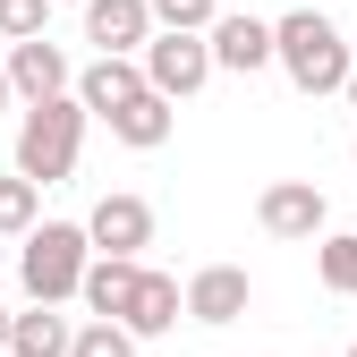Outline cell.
<instances>
[{"label": "cell", "mask_w": 357, "mask_h": 357, "mask_svg": "<svg viewBox=\"0 0 357 357\" xmlns=\"http://www.w3.org/2000/svg\"><path fill=\"white\" fill-rule=\"evenodd\" d=\"M273 52H281V77L298 85V94H349L357 52H349V34H340L324 9H289V17H273Z\"/></svg>", "instance_id": "cell-1"}, {"label": "cell", "mask_w": 357, "mask_h": 357, "mask_svg": "<svg viewBox=\"0 0 357 357\" xmlns=\"http://www.w3.org/2000/svg\"><path fill=\"white\" fill-rule=\"evenodd\" d=\"M85 111L77 94H60V102H26L17 111V178H34V188H60V178L77 170V153H85Z\"/></svg>", "instance_id": "cell-2"}, {"label": "cell", "mask_w": 357, "mask_h": 357, "mask_svg": "<svg viewBox=\"0 0 357 357\" xmlns=\"http://www.w3.org/2000/svg\"><path fill=\"white\" fill-rule=\"evenodd\" d=\"M85 273H94V238H85V221H43V230L17 247V281H26L34 306L85 298Z\"/></svg>", "instance_id": "cell-3"}, {"label": "cell", "mask_w": 357, "mask_h": 357, "mask_svg": "<svg viewBox=\"0 0 357 357\" xmlns=\"http://www.w3.org/2000/svg\"><path fill=\"white\" fill-rule=\"evenodd\" d=\"M221 68H213V43L204 34H153L145 43V85L162 102H188V94H204Z\"/></svg>", "instance_id": "cell-4"}, {"label": "cell", "mask_w": 357, "mask_h": 357, "mask_svg": "<svg viewBox=\"0 0 357 357\" xmlns=\"http://www.w3.org/2000/svg\"><path fill=\"white\" fill-rule=\"evenodd\" d=\"M255 221H264V238H332V204L315 178H273V188L255 196Z\"/></svg>", "instance_id": "cell-5"}, {"label": "cell", "mask_w": 357, "mask_h": 357, "mask_svg": "<svg viewBox=\"0 0 357 357\" xmlns=\"http://www.w3.org/2000/svg\"><path fill=\"white\" fill-rule=\"evenodd\" d=\"M153 0H85V43H94V60H145L153 43Z\"/></svg>", "instance_id": "cell-6"}, {"label": "cell", "mask_w": 357, "mask_h": 357, "mask_svg": "<svg viewBox=\"0 0 357 357\" xmlns=\"http://www.w3.org/2000/svg\"><path fill=\"white\" fill-rule=\"evenodd\" d=\"M85 238H94V255L145 264V247H153V204L145 196H102L94 213H85Z\"/></svg>", "instance_id": "cell-7"}, {"label": "cell", "mask_w": 357, "mask_h": 357, "mask_svg": "<svg viewBox=\"0 0 357 357\" xmlns=\"http://www.w3.org/2000/svg\"><path fill=\"white\" fill-rule=\"evenodd\" d=\"M204 43H213V68H230V77H255V68H281V52H273V17L221 9V26H213Z\"/></svg>", "instance_id": "cell-8"}, {"label": "cell", "mask_w": 357, "mask_h": 357, "mask_svg": "<svg viewBox=\"0 0 357 357\" xmlns=\"http://www.w3.org/2000/svg\"><path fill=\"white\" fill-rule=\"evenodd\" d=\"M255 306V281H247V264H204V273L188 281V324L221 332V324H238Z\"/></svg>", "instance_id": "cell-9"}, {"label": "cell", "mask_w": 357, "mask_h": 357, "mask_svg": "<svg viewBox=\"0 0 357 357\" xmlns=\"http://www.w3.org/2000/svg\"><path fill=\"white\" fill-rule=\"evenodd\" d=\"M9 85H17V111L26 102H60V94H77V68H68L60 43L43 34V43H17L9 52Z\"/></svg>", "instance_id": "cell-10"}, {"label": "cell", "mask_w": 357, "mask_h": 357, "mask_svg": "<svg viewBox=\"0 0 357 357\" xmlns=\"http://www.w3.org/2000/svg\"><path fill=\"white\" fill-rule=\"evenodd\" d=\"M178 315H188V289L145 264V281H137V298H128V315H119V324L137 332V340H162V332H178Z\"/></svg>", "instance_id": "cell-11"}, {"label": "cell", "mask_w": 357, "mask_h": 357, "mask_svg": "<svg viewBox=\"0 0 357 357\" xmlns=\"http://www.w3.org/2000/svg\"><path fill=\"white\" fill-rule=\"evenodd\" d=\"M102 128H111L128 153H162V145H170V128H178V102H162L153 85H145V94H137V102H119Z\"/></svg>", "instance_id": "cell-12"}, {"label": "cell", "mask_w": 357, "mask_h": 357, "mask_svg": "<svg viewBox=\"0 0 357 357\" xmlns=\"http://www.w3.org/2000/svg\"><path fill=\"white\" fill-rule=\"evenodd\" d=\"M137 94H145V60H94V68H77V102L94 119H111L119 102H137Z\"/></svg>", "instance_id": "cell-13"}, {"label": "cell", "mask_w": 357, "mask_h": 357, "mask_svg": "<svg viewBox=\"0 0 357 357\" xmlns=\"http://www.w3.org/2000/svg\"><path fill=\"white\" fill-rule=\"evenodd\" d=\"M137 281H145V264H119V255H94V273H85V306H94L102 324H119V315H128V298H137Z\"/></svg>", "instance_id": "cell-14"}, {"label": "cell", "mask_w": 357, "mask_h": 357, "mask_svg": "<svg viewBox=\"0 0 357 357\" xmlns=\"http://www.w3.org/2000/svg\"><path fill=\"white\" fill-rule=\"evenodd\" d=\"M77 349V324L60 315V306H34V315H17L9 332V357H68Z\"/></svg>", "instance_id": "cell-15"}, {"label": "cell", "mask_w": 357, "mask_h": 357, "mask_svg": "<svg viewBox=\"0 0 357 357\" xmlns=\"http://www.w3.org/2000/svg\"><path fill=\"white\" fill-rule=\"evenodd\" d=\"M34 230H43V188L9 170V178H0V238H17V247H26Z\"/></svg>", "instance_id": "cell-16"}, {"label": "cell", "mask_w": 357, "mask_h": 357, "mask_svg": "<svg viewBox=\"0 0 357 357\" xmlns=\"http://www.w3.org/2000/svg\"><path fill=\"white\" fill-rule=\"evenodd\" d=\"M315 273H324L332 298H357V230H332V238L315 247Z\"/></svg>", "instance_id": "cell-17"}, {"label": "cell", "mask_w": 357, "mask_h": 357, "mask_svg": "<svg viewBox=\"0 0 357 357\" xmlns=\"http://www.w3.org/2000/svg\"><path fill=\"white\" fill-rule=\"evenodd\" d=\"M153 26L162 34H213L221 26V0H153Z\"/></svg>", "instance_id": "cell-18"}, {"label": "cell", "mask_w": 357, "mask_h": 357, "mask_svg": "<svg viewBox=\"0 0 357 357\" xmlns=\"http://www.w3.org/2000/svg\"><path fill=\"white\" fill-rule=\"evenodd\" d=\"M68 357H137V332H128V324H102V315H85Z\"/></svg>", "instance_id": "cell-19"}, {"label": "cell", "mask_w": 357, "mask_h": 357, "mask_svg": "<svg viewBox=\"0 0 357 357\" xmlns=\"http://www.w3.org/2000/svg\"><path fill=\"white\" fill-rule=\"evenodd\" d=\"M43 26H52V0H0V43H43Z\"/></svg>", "instance_id": "cell-20"}, {"label": "cell", "mask_w": 357, "mask_h": 357, "mask_svg": "<svg viewBox=\"0 0 357 357\" xmlns=\"http://www.w3.org/2000/svg\"><path fill=\"white\" fill-rule=\"evenodd\" d=\"M9 102H17V85H9V60H0V111H9Z\"/></svg>", "instance_id": "cell-21"}, {"label": "cell", "mask_w": 357, "mask_h": 357, "mask_svg": "<svg viewBox=\"0 0 357 357\" xmlns=\"http://www.w3.org/2000/svg\"><path fill=\"white\" fill-rule=\"evenodd\" d=\"M9 332H17V315H9V306H0V357H9Z\"/></svg>", "instance_id": "cell-22"}, {"label": "cell", "mask_w": 357, "mask_h": 357, "mask_svg": "<svg viewBox=\"0 0 357 357\" xmlns=\"http://www.w3.org/2000/svg\"><path fill=\"white\" fill-rule=\"evenodd\" d=\"M349 111H357V68H349Z\"/></svg>", "instance_id": "cell-23"}, {"label": "cell", "mask_w": 357, "mask_h": 357, "mask_svg": "<svg viewBox=\"0 0 357 357\" xmlns=\"http://www.w3.org/2000/svg\"><path fill=\"white\" fill-rule=\"evenodd\" d=\"M349 357H357V340H349Z\"/></svg>", "instance_id": "cell-24"}, {"label": "cell", "mask_w": 357, "mask_h": 357, "mask_svg": "<svg viewBox=\"0 0 357 357\" xmlns=\"http://www.w3.org/2000/svg\"><path fill=\"white\" fill-rule=\"evenodd\" d=\"M349 162H357V145H349Z\"/></svg>", "instance_id": "cell-25"}, {"label": "cell", "mask_w": 357, "mask_h": 357, "mask_svg": "<svg viewBox=\"0 0 357 357\" xmlns=\"http://www.w3.org/2000/svg\"><path fill=\"white\" fill-rule=\"evenodd\" d=\"M77 9H85V0H77Z\"/></svg>", "instance_id": "cell-26"}]
</instances>
